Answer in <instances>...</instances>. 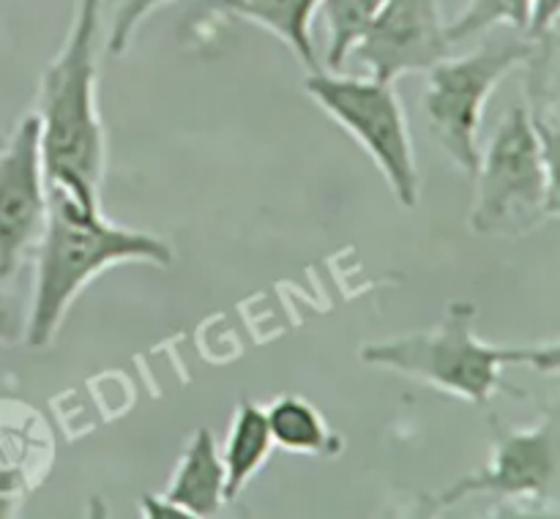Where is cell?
I'll use <instances>...</instances> for the list:
<instances>
[{
  "label": "cell",
  "mask_w": 560,
  "mask_h": 519,
  "mask_svg": "<svg viewBox=\"0 0 560 519\" xmlns=\"http://www.w3.org/2000/svg\"><path fill=\"white\" fill-rule=\"evenodd\" d=\"M353 55L381 82L430 71L452 55L438 0H386L355 42Z\"/></svg>",
  "instance_id": "cell-9"
},
{
  "label": "cell",
  "mask_w": 560,
  "mask_h": 519,
  "mask_svg": "<svg viewBox=\"0 0 560 519\" xmlns=\"http://www.w3.org/2000/svg\"><path fill=\"white\" fill-rule=\"evenodd\" d=\"M268 429L273 446L293 453H312V457H337L342 451V437L334 435L320 410L304 397L284 393L266 408Z\"/></svg>",
  "instance_id": "cell-14"
},
{
  "label": "cell",
  "mask_w": 560,
  "mask_h": 519,
  "mask_svg": "<svg viewBox=\"0 0 560 519\" xmlns=\"http://www.w3.org/2000/svg\"><path fill=\"white\" fill-rule=\"evenodd\" d=\"M492 448L481 470L443 489L430 506L446 508L474 495H492L523 514H560V397L530 426H509L490 415Z\"/></svg>",
  "instance_id": "cell-5"
},
{
  "label": "cell",
  "mask_w": 560,
  "mask_h": 519,
  "mask_svg": "<svg viewBox=\"0 0 560 519\" xmlns=\"http://www.w3.org/2000/svg\"><path fill=\"white\" fill-rule=\"evenodd\" d=\"M536 49V38L487 42L459 58H443L427 71L424 107L427 129L463 173H476L481 158L479 131L492 91L512 71L523 69Z\"/></svg>",
  "instance_id": "cell-4"
},
{
  "label": "cell",
  "mask_w": 560,
  "mask_h": 519,
  "mask_svg": "<svg viewBox=\"0 0 560 519\" xmlns=\"http://www.w3.org/2000/svg\"><path fill=\"white\" fill-rule=\"evenodd\" d=\"M27 298L14 287V279H0V344H16L25 339Z\"/></svg>",
  "instance_id": "cell-20"
},
{
  "label": "cell",
  "mask_w": 560,
  "mask_h": 519,
  "mask_svg": "<svg viewBox=\"0 0 560 519\" xmlns=\"http://www.w3.org/2000/svg\"><path fill=\"white\" fill-rule=\"evenodd\" d=\"M52 464V437L42 415L14 399H0V492L25 497Z\"/></svg>",
  "instance_id": "cell-10"
},
{
  "label": "cell",
  "mask_w": 560,
  "mask_h": 519,
  "mask_svg": "<svg viewBox=\"0 0 560 519\" xmlns=\"http://www.w3.org/2000/svg\"><path fill=\"white\" fill-rule=\"evenodd\" d=\"M20 506H22V497L3 495V492H0V519L16 517V514H20Z\"/></svg>",
  "instance_id": "cell-22"
},
{
  "label": "cell",
  "mask_w": 560,
  "mask_h": 519,
  "mask_svg": "<svg viewBox=\"0 0 560 519\" xmlns=\"http://www.w3.org/2000/svg\"><path fill=\"white\" fill-rule=\"evenodd\" d=\"M547 180V216L560 219V126L534 118Z\"/></svg>",
  "instance_id": "cell-19"
},
{
  "label": "cell",
  "mask_w": 560,
  "mask_h": 519,
  "mask_svg": "<svg viewBox=\"0 0 560 519\" xmlns=\"http://www.w3.org/2000/svg\"><path fill=\"white\" fill-rule=\"evenodd\" d=\"M547 36H550V38H556V42L560 44V16H558V22H556V25L550 27V33H547Z\"/></svg>",
  "instance_id": "cell-23"
},
{
  "label": "cell",
  "mask_w": 560,
  "mask_h": 519,
  "mask_svg": "<svg viewBox=\"0 0 560 519\" xmlns=\"http://www.w3.org/2000/svg\"><path fill=\"white\" fill-rule=\"evenodd\" d=\"M273 451V437L268 429L266 408L252 399H241L224 440V497L235 500L244 486L255 479Z\"/></svg>",
  "instance_id": "cell-13"
},
{
  "label": "cell",
  "mask_w": 560,
  "mask_h": 519,
  "mask_svg": "<svg viewBox=\"0 0 560 519\" xmlns=\"http://www.w3.org/2000/svg\"><path fill=\"white\" fill-rule=\"evenodd\" d=\"M306 93L370 153L372 162L392 186L402 208L419 202V167L413 140L394 82L375 76L339 74V71H310Z\"/></svg>",
  "instance_id": "cell-7"
},
{
  "label": "cell",
  "mask_w": 560,
  "mask_h": 519,
  "mask_svg": "<svg viewBox=\"0 0 560 519\" xmlns=\"http://www.w3.org/2000/svg\"><path fill=\"white\" fill-rule=\"evenodd\" d=\"M109 3L115 5V16L107 36V49L113 55H124L129 49L140 22L145 16H151L159 5L170 3V0H109Z\"/></svg>",
  "instance_id": "cell-18"
},
{
  "label": "cell",
  "mask_w": 560,
  "mask_h": 519,
  "mask_svg": "<svg viewBox=\"0 0 560 519\" xmlns=\"http://www.w3.org/2000/svg\"><path fill=\"white\" fill-rule=\"evenodd\" d=\"M162 497L189 517H213L228 503V497H224V462L219 457L211 432H195Z\"/></svg>",
  "instance_id": "cell-11"
},
{
  "label": "cell",
  "mask_w": 560,
  "mask_h": 519,
  "mask_svg": "<svg viewBox=\"0 0 560 519\" xmlns=\"http://www.w3.org/2000/svg\"><path fill=\"white\" fill-rule=\"evenodd\" d=\"M170 244L140 229L118 227L60 186H47V224L36 246L31 298H27L25 342L47 347L63 326L77 295L96 273L118 262H151L170 268Z\"/></svg>",
  "instance_id": "cell-1"
},
{
  "label": "cell",
  "mask_w": 560,
  "mask_h": 519,
  "mask_svg": "<svg viewBox=\"0 0 560 519\" xmlns=\"http://www.w3.org/2000/svg\"><path fill=\"white\" fill-rule=\"evenodd\" d=\"M474 175L476 197L468 219L474 233L520 238L550 219L539 134L525 104L503 115Z\"/></svg>",
  "instance_id": "cell-6"
},
{
  "label": "cell",
  "mask_w": 560,
  "mask_h": 519,
  "mask_svg": "<svg viewBox=\"0 0 560 519\" xmlns=\"http://www.w3.org/2000/svg\"><path fill=\"white\" fill-rule=\"evenodd\" d=\"M560 16V0H530L528 38H541L550 33Z\"/></svg>",
  "instance_id": "cell-21"
},
{
  "label": "cell",
  "mask_w": 560,
  "mask_h": 519,
  "mask_svg": "<svg viewBox=\"0 0 560 519\" xmlns=\"http://www.w3.org/2000/svg\"><path fill=\"white\" fill-rule=\"evenodd\" d=\"M47 224L38 118L25 115L0 151V279H16Z\"/></svg>",
  "instance_id": "cell-8"
},
{
  "label": "cell",
  "mask_w": 560,
  "mask_h": 519,
  "mask_svg": "<svg viewBox=\"0 0 560 519\" xmlns=\"http://www.w3.org/2000/svg\"><path fill=\"white\" fill-rule=\"evenodd\" d=\"M104 0H77L69 36L38 85V142L47 186L102 208L104 126L96 107V52Z\"/></svg>",
  "instance_id": "cell-2"
},
{
  "label": "cell",
  "mask_w": 560,
  "mask_h": 519,
  "mask_svg": "<svg viewBox=\"0 0 560 519\" xmlns=\"http://www.w3.org/2000/svg\"><path fill=\"white\" fill-rule=\"evenodd\" d=\"M498 25H512L514 31L528 36L530 0H468L463 14L446 25V36L454 47Z\"/></svg>",
  "instance_id": "cell-17"
},
{
  "label": "cell",
  "mask_w": 560,
  "mask_h": 519,
  "mask_svg": "<svg viewBox=\"0 0 560 519\" xmlns=\"http://www.w3.org/2000/svg\"><path fill=\"white\" fill-rule=\"evenodd\" d=\"M206 5L217 14L241 16L266 27L293 49L306 71L323 69L312 42V20L320 11V0H206Z\"/></svg>",
  "instance_id": "cell-12"
},
{
  "label": "cell",
  "mask_w": 560,
  "mask_h": 519,
  "mask_svg": "<svg viewBox=\"0 0 560 519\" xmlns=\"http://www.w3.org/2000/svg\"><path fill=\"white\" fill-rule=\"evenodd\" d=\"M386 0H320V14L328 27V49H326V69L342 71L345 60L353 52L355 42L372 16L383 9Z\"/></svg>",
  "instance_id": "cell-15"
},
{
  "label": "cell",
  "mask_w": 560,
  "mask_h": 519,
  "mask_svg": "<svg viewBox=\"0 0 560 519\" xmlns=\"http://www.w3.org/2000/svg\"><path fill=\"white\" fill-rule=\"evenodd\" d=\"M474 322L476 306L454 300L435 328L366 344L361 347V361L402 371L474 404H490L495 391L525 397L517 386L503 380V366H530L541 375H560V339L525 347H498L481 342Z\"/></svg>",
  "instance_id": "cell-3"
},
{
  "label": "cell",
  "mask_w": 560,
  "mask_h": 519,
  "mask_svg": "<svg viewBox=\"0 0 560 519\" xmlns=\"http://www.w3.org/2000/svg\"><path fill=\"white\" fill-rule=\"evenodd\" d=\"M3 145H5V137L0 134V151H3Z\"/></svg>",
  "instance_id": "cell-24"
},
{
  "label": "cell",
  "mask_w": 560,
  "mask_h": 519,
  "mask_svg": "<svg viewBox=\"0 0 560 519\" xmlns=\"http://www.w3.org/2000/svg\"><path fill=\"white\" fill-rule=\"evenodd\" d=\"M523 69L530 115L560 126V44L550 36L536 38L534 55Z\"/></svg>",
  "instance_id": "cell-16"
}]
</instances>
